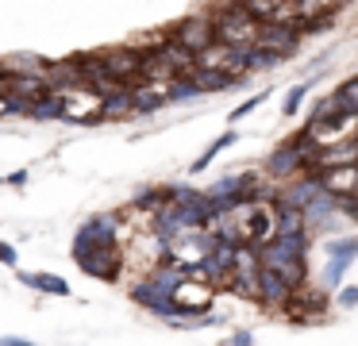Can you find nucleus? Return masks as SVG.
Wrapping results in <instances>:
<instances>
[{
  "label": "nucleus",
  "instance_id": "nucleus-1",
  "mask_svg": "<svg viewBox=\"0 0 358 346\" xmlns=\"http://www.w3.org/2000/svg\"><path fill=\"white\" fill-rule=\"evenodd\" d=\"M212 23H216V38H220V43L243 46V50H250V46L258 43V31H262V20H255L243 4L224 8Z\"/></svg>",
  "mask_w": 358,
  "mask_h": 346
},
{
  "label": "nucleus",
  "instance_id": "nucleus-2",
  "mask_svg": "<svg viewBox=\"0 0 358 346\" xmlns=\"http://www.w3.org/2000/svg\"><path fill=\"white\" fill-rule=\"evenodd\" d=\"M196 66L201 69H220V73L227 77H239L250 69V50H243V46H231V43H208L201 54H196Z\"/></svg>",
  "mask_w": 358,
  "mask_h": 346
},
{
  "label": "nucleus",
  "instance_id": "nucleus-3",
  "mask_svg": "<svg viewBox=\"0 0 358 346\" xmlns=\"http://www.w3.org/2000/svg\"><path fill=\"white\" fill-rule=\"evenodd\" d=\"M258 254H262V266H266V269H273V273H278L281 281H289L293 289L304 281V254L285 250L281 243H266V246H258Z\"/></svg>",
  "mask_w": 358,
  "mask_h": 346
},
{
  "label": "nucleus",
  "instance_id": "nucleus-4",
  "mask_svg": "<svg viewBox=\"0 0 358 346\" xmlns=\"http://www.w3.org/2000/svg\"><path fill=\"white\" fill-rule=\"evenodd\" d=\"M78 266L85 269L89 277H101V281H116V269H120V254L116 246H85V250H73Z\"/></svg>",
  "mask_w": 358,
  "mask_h": 346
},
{
  "label": "nucleus",
  "instance_id": "nucleus-5",
  "mask_svg": "<svg viewBox=\"0 0 358 346\" xmlns=\"http://www.w3.org/2000/svg\"><path fill=\"white\" fill-rule=\"evenodd\" d=\"M296 38H301L296 23H262L255 46L258 50H273V54H281V58H289V54L296 50Z\"/></svg>",
  "mask_w": 358,
  "mask_h": 346
},
{
  "label": "nucleus",
  "instance_id": "nucleus-6",
  "mask_svg": "<svg viewBox=\"0 0 358 346\" xmlns=\"http://www.w3.org/2000/svg\"><path fill=\"white\" fill-rule=\"evenodd\" d=\"M320 185H324V192H331V196L350 200V196H355V189H358V161H350V166L320 169Z\"/></svg>",
  "mask_w": 358,
  "mask_h": 346
},
{
  "label": "nucleus",
  "instance_id": "nucleus-7",
  "mask_svg": "<svg viewBox=\"0 0 358 346\" xmlns=\"http://www.w3.org/2000/svg\"><path fill=\"white\" fill-rule=\"evenodd\" d=\"M85 246H116V219L112 215H96L85 227L78 231V243L73 250H85Z\"/></svg>",
  "mask_w": 358,
  "mask_h": 346
},
{
  "label": "nucleus",
  "instance_id": "nucleus-8",
  "mask_svg": "<svg viewBox=\"0 0 358 346\" xmlns=\"http://www.w3.org/2000/svg\"><path fill=\"white\" fill-rule=\"evenodd\" d=\"M173 38H178L181 46H189L193 54H201L208 43H216V23L212 20H185V23H178Z\"/></svg>",
  "mask_w": 358,
  "mask_h": 346
},
{
  "label": "nucleus",
  "instance_id": "nucleus-9",
  "mask_svg": "<svg viewBox=\"0 0 358 346\" xmlns=\"http://www.w3.org/2000/svg\"><path fill=\"white\" fill-rule=\"evenodd\" d=\"M101 62L108 66V73H112V77H120L124 85L139 81L143 54H135V50H108V54H101Z\"/></svg>",
  "mask_w": 358,
  "mask_h": 346
},
{
  "label": "nucleus",
  "instance_id": "nucleus-10",
  "mask_svg": "<svg viewBox=\"0 0 358 346\" xmlns=\"http://www.w3.org/2000/svg\"><path fill=\"white\" fill-rule=\"evenodd\" d=\"M266 169H270V177H293V173H301V169H308V161H304V154L296 143H285L281 150L270 154Z\"/></svg>",
  "mask_w": 358,
  "mask_h": 346
},
{
  "label": "nucleus",
  "instance_id": "nucleus-11",
  "mask_svg": "<svg viewBox=\"0 0 358 346\" xmlns=\"http://www.w3.org/2000/svg\"><path fill=\"white\" fill-rule=\"evenodd\" d=\"M162 104H170V81H147L135 89V115L158 112Z\"/></svg>",
  "mask_w": 358,
  "mask_h": 346
},
{
  "label": "nucleus",
  "instance_id": "nucleus-12",
  "mask_svg": "<svg viewBox=\"0 0 358 346\" xmlns=\"http://www.w3.org/2000/svg\"><path fill=\"white\" fill-rule=\"evenodd\" d=\"M289 296H293V284L281 281L273 269L262 266V273H258V300H266V304H285Z\"/></svg>",
  "mask_w": 358,
  "mask_h": 346
},
{
  "label": "nucleus",
  "instance_id": "nucleus-13",
  "mask_svg": "<svg viewBox=\"0 0 358 346\" xmlns=\"http://www.w3.org/2000/svg\"><path fill=\"white\" fill-rule=\"evenodd\" d=\"M158 54H162V58L170 62L178 77H189V73L196 69V54L189 50V46H181L178 38H173V43H162V46H158Z\"/></svg>",
  "mask_w": 358,
  "mask_h": 346
},
{
  "label": "nucleus",
  "instance_id": "nucleus-14",
  "mask_svg": "<svg viewBox=\"0 0 358 346\" xmlns=\"http://www.w3.org/2000/svg\"><path fill=\"white\" fill-rule=\"evenodd\" d=\"M135 112V92L127 89H116V92H108V96H101V115L104 120H124V115H131Z\"/></svg>",
  "mask_w": 358,
  "mask_h": 346
},
{
  "label": "nucleus",
  "instance_id": "nucleus-15",
  "mask_svg": "<svg viewBox=\"0 0 358 346\" xmlns=\"http://www.w3.org/2000/svg\"><path fill=\"white\" fill-rule=\"evenodd\" d=\"M320 192H324L320 177H301V181H296L293 189L285 192V200H281V204H285V208H301V212H304V208H308L312 200L320 196Z\"/></svg>",
  "mask_w": 358,
  "mask_h": 346
},
{
  "label": "nucleus",
  "instance_id": "nucleus-16",
  "mask_svg": "<svg viewBox=\"0 0 358 346\" xmlns=\"http://www.w3.org/2000/svg\"><path fill=\"white\" fill-rule=\"evenodd\" d=\"M189 77H193L196 92H224V89H235V77L220 73V69H201V66H196Z\"/></svg>",
  "mask_w": 358,
  "mask_h": 346
},
{
  "label": "nucleus",
  "instance_id": "nucleus-17",
  "mask_svg": "<svg viewBox=\"0 0 358 346\" xmlns=\"http://www.w3.org/2000/svg\"><path fill=\"white\" fill-rule=\"evenodd\" d=\"M20 281L31 284V289L50 292V296H70V284H66L62 277H55V273H20Z\"/></svg>",
  "mask_w": 358,
  "mask_h": 346
},
{
  "label": "nucleus",
  "instance_id": "nucleus-18",
  "mask_svg": "<svg viewBox=\"0 0 358 346\" xmlns=\"http://www.w3.org/2000/svg\"><path fill=\"white\" fill-rule=\"evenodd\" d=\"M235 138H239V135H235V131H224V135H220V138H216V143H212V146H208V150H204V154H201V158H196V161H193V173H201V169H208V161H212V158H216V154H220V150H227V146H235Z\"/></svg>",
  "mask_w": 358,
  "mask_h": 346
},
{
  "label": "nucleus",
  "instance_id": "nucleus-19",
  "mask_svg": "<svg viewBox=\"0 0 358 346\" xmlns=\"http://www.w3.org/2000/svg\"><path fill=\"white\" fill-rule=\"evenodd\" d=\"M324 254L350 261V258H358V238H331V243H324Z\"/></svg>",
  "mask_w": 358,
  "mask_h": 346
},
{
  "label": "nucleus",
  "instance_id": "nucleus-20",
  "mask_svg": "<svg viewBox=\"0 0 358 346\" xmlns=\"http://www.w3.org/2000/svg\"><path fill=\"white\" fill-rule=\"evenodd\" d=\"M339 4V0H301V23H308V20H324L331 8Z\"/></svg>",
  "mask_w": 358,
  "mask_h": 346
},
{
  "label": "nucleus",
  "instance_id": "nucleus-21",
  "mask_svg": "<svg viewBox=\"0 0 358 346\" xmlns=\"http://www.w3.org/2000/svg\"><path fill=\"white\" fill-rule=\"evenodd\" d=\"M312 85H293V89L285 92V104H281V115H296V108H301V100L308 96Z\"/></svg>",
  "mask_w": 358,
  "mask_h": 346
},
{
  "label": "nucleus",
  "instance_id": "nucleus-22",
  "mask_svg": "<svg viewBox=\"0 0 358 346\" xmlns=\"http://www.w3.org/2000/svg\"><path fill=\"white\" fill-rule=\"evenodd\" d=\"M339 100H343V112H347V115H358V77L339 89Z\"/></svg>",
  "mask_w": 358,
  "mask_h": 346
},
{
  "label": "nucleus",
  "instance_id": "nucleus-23",
  "mask_svg": "<svg viewBox=\"0 0 358 346\" xmlns=\"http://www.w3.org/2000/svg\"><path fill=\"white\" fill-rule=\"evenodd\" d=\"M343 269H347V261H343V258H331V261H327V269H324V289H335V284L343 281Z\"/></svg>",
  "mask_w": 358,
  "mask_h": 346
},
{
  "label": "nucleus",
  "instance_id": "nucleus-24",
  "mask_svg": "<svg viewBox=\"0 0 358 346\" xmlns=\"http://www.w3.org/2000/svg\"><path fill=\"white\" fill-rule=\"evenodd\" d=\"M262 100H266V92H258V96H250V100H243V104H239V108H235V112H231V115H227V120H231V123H235V120H243V115H247V112H255V108H258V104H262Z\"/></svg>",
  "mask_w": 358,
  "mask_h": 346
},
{
  "label": "nucleus",
  "instance_id": "nucleus-25",
  "mask_svg": "<svg viewBox=\"0 0 358 346\" xmlns=\"http://www.w3.org/2000/svg\"><path fill=\"white\" fill-rule=\"evenodd\" d=\"M339 308H358V284H355V289H343L339 292Z\"/></svg>",
  "mask_w": 358,
  "mask_h": 346
},
{
  "label": "nucleus",
  "instance_id": "nucleus-26",
  "mask_svg": "<svg viewBox=\"0 0 358 346\" xmlns=\"http://www.w3.org/2000/svg\"><path fill=\"white\" fill-rule=\"evenodd\" d=\"M0 261H4V266H16V250H12L4 238H0Z\"/></svg>",
  "mask_w": 358,
  "mask_h": 346
},
{
  "label": "nucleus",
  "instance_id": "nucleus-27",
  "mask_svg": "<svg viewBox=\"0 0 358 346\" xmlns=\"http://www.w3.org/2000/svg\"><path fill=\"white\" fill-rule=\"evenodd\" d=\"M250 343H255V338H250L247 331H239V335H231V338H227V346H250Z\"/></svg>",
  "mask_w": 358,
  "mask_h": 346
},
{
  "label": "nucleus",
  "instance_id": "nucleus-28",
  "mask_svg": "<svg viewBox=\"0 0 358 346\" xmlns=\"http://www.w3.org/2000/svg\"><path fill=\"white\" fill-rule=\"evenodd\" d=\"M0 346H31V343H27V338H12L8 335V338H0Z\"/></svg>",
  "mask_w": 358,
  "mask_h": 346
},
{
  "label": "nucleus",
  "instance_id": "nucleus-29",
  "mask_svg": "<svg viewBox=\"0 0 358 346\" xmlns=\"http://www.w3.org/2000/svg\"><path fill=\"white\" fill-rule=\"evenodd\" d=\"M355 138H358V131H355Z\"/></svg>",
  "mask_w": 358,
  "mask_h": 346
}]
</instances>
